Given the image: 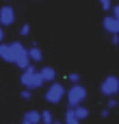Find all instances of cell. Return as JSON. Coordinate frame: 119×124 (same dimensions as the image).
Returning a JSON list of instances; mask_svg holds the SVG:
<instances>
[{
    "label": "cell",
    "mask_w": 119,
    "mask_h": 124,
    "mask_svg": "<svg viewBox=\"0 0 119 124\" xmlns=\"http://www.w3.org/2000/svg\"><path fill=\"white\" fill-rule=\"evenodd\" d=\"M87 89L82 85H73L67 92V102L68 108H76L77 106H81V103L86 100Z\"/></svg>",
    "instance_id": "cell-1"
},
{
    "label": "cell",
    "mask_w": 119,
    "mask_h": 124,
    "mask_svg": "<svg viewBox=\"0 0 119 124\" xmlns=\"http://www.w3.org/2000/svg\"><path fill=\"white\" fill-rule=\"evenodd\" d=\"M20 81L23 86L27 89L31 91V89H37L39 87L44 85V80L39 74V72H35V73H27L23 72L20 77Z\"/></svg>",
    "instance_id": "cell-2"
},
{
    "label": "cell",
    "mask_w": 119,
    "mask_h": 124,
    "mask_svg": "<svg viewBox=\"0 0 119 124\" xmlns=\"http://www.w3.org/2000/svg\"><path fill=\"white\" fill-rule=\"evenodd\" d=\"M64 95H65V88H64V86L60 82H53L49 87V89L46 91L45 95H44V99L49 103L57 104V103H59L63 100Z\"/></svg>",
    "instance_id": "cell-3"
},
{
    "label": "cell",
    "mask_w": 119,
    "mask_h": 124,
    "mask_svg": "<svg viewBox=\"0 0 119 124\" xmlns=\"http://www.w3.org/2000/svg\"><path fill=\"white\" fill-rule=\"evenodd\" d=\"M99 91L105 96H112L119 92V79L116 76H108L99 86Z\"/></svg>",
    "instance_id": "cell-4"
},
{
    "label": "cell",
    "mask_w": 119,
    "mask_h": 124,
    "mask_svg": "<svg viewBox=\"0 0 119 124\" xmlns=\"http://www.w3.org/2000/svg\"><path fill=\"white\" fill-rule=\"evenodd\" d=\"M15 22V11L12 5H4L0 8V26L8 27Z\"/></svg>",
    "instance_id": "cell-5"
},
{
    "label": "cell",
    "mask_w": 119,
    "mask_h": 124,
    "mask_svg": "<svg viewBox=\"0 0 119 124\" xmlns=\"http://www.w3.org/2000/svg\"><path fill=\"white\" fill-rule=\"evenodd\" d=\"M103 28L104 30L111 35L119 34V21L113 15H106L103 19Z\"/></svg>",
    "instance_id": "cell-6"
},
{
    "label": "cell",
    "mask_w": 119,
    "mask_h": 124,
    "mask_svg": "<svg viewBox=\"0 0 119 124\" xmlns=\"http://www.w3.org/2000/svg\"><path fill=\"white\" fill-rule=\"evenodd\" d=\"M0 58L5 60L6 63H14L15 62V54L11 44L0 43Z\"/></svg>",
    "instance_id": "cell-7"
},
{
    "label": "cell",
    "mask_w": 119,
    "mask_h": 124,
    "mask_svg": "<svg viewBox=\"0 0 119 124\" xmlns=\"http://www.w3.org/2000/svg\"><path fill=\"white\" fill-rule=\"evenodd\" d=\"M14 64L16 65L19 69H21V70H26L28 66L30 65V58H29L27 49H24L22 52H20V54H17Z\"/></svg>",
    "instance_id": "cell-8"
},
{
    "label": "cell",
    "mask_w": 119,
    "mask_h": 124,
    "mask_svg": "<svg viewBox=\"0 0 119 124\" xmlns=\"http://www.w3.org/2000/svg\"><path fill=\"white\" fill-rule=\"evenodd\" d=\"M39 74L44 80V82L45 81H53L56 78V70L52 66H43L39 71Z\"/></svg>",
    "instance_id": "cell-9"
},
{
    "label": "cell",
    "mask_w": 119,
    "mask_h": 124,
    "mask_svg": "<svg viewBox=\"0 0 119 124\" xmlns=\"http://www.w3.org/2000/svg\"><path fill=\"white\" fill-rule=\"evenodd\" d=\"M23 119L31 124H38L39 122H42V115L37 110H29L24 114Z\"/></svg>",
    "instance_id": "cell-10"
},
{
    "label": "cell",
    "mask_w": 119,
    "mask_h": 124,
    "mask_svg": "<svg viewBox=\"0 0 119 124\" xmlns=\"http://www.w3.org/2000/svg\"><path fill=\"white\" fill-rule=\"evenodd\" d=\"M28 54L30 60H34L35 63H39L43 59V52L38 46H31L28 50Z\"/></svg>",
    "instance_id": "cell-11"
},
{
    "label": "cell",
    "mask_w": 119,
    "mask_h": 124,
    "mask_svg": "<svg viewBox=\"0 0 119 124\" xmlns=\"http://www.w3.org/2000/svg\"><path fill=\"white\" fill-rule=\"evenodd\" d=\"M74 114H75L76 118L79 121H83V119L88 118L89 116V109L83 107V106H77L76 108H74Z\"/></svg>",
    "instance_id": "cell-12"
},
{
    "label": "cell",
    "mask_w": 119,
    "mask_h": 124,
    "mask_svg": "<svg viewBox=\"0 0 119 124\" xmlns=\"http://www.w3.org/2000/svg\"><path fill=\"white\" fill-rule=\"evenodd\" d=\"M65 124H80V121L76 118L73 108H67V110H66Z\"/></svg>",
    "instance_id": "cell-13"
},
{
    "label": "cell",
    "mask_w": 119,
    "mask_h": 124,
    "mask_svg": "<svg viewBox=\"0 0 119 124\" xmlns=\"http://www.w3.org/2000/svg\"><path fill=\"white\" fill-rule=\"evenodd\" d=\"M42 122L44 124H53V116H52V113L48 110V109H45L42 111Z\"/></svg>",
    "instance_id": "cell-14"
},
{
    "label": "cell",
    "mask_w": 119,
    "mask_h": 124,
    "mask_svg": "<svg viewBox=\"0 0 119 124\" xmlns=\"http://www.w3.org/2000/svg\"><path fill=\"white\" fill-rule=\"evenodd\" d=\"M80 79H81V77H80L79 73H70V74H68V80H70V82H73L74 85L79 84Z\"/></svg>",
    "instance_id": "cell-15"
},
{
    "label": "cell",
    "mask_w": 119,
    "mask_h": 124,
    "mask_svg": "<svg viewBox=\"0 0 119 124\" xmlns=\"http://www.w3.org/2000/svg\"><path fill=\"white\" fill-rule=\"evenodd\" d=\"M101 6H102V9L105 12L110 11L112 8V4L110 0H101Z\"/></svg>",
    "instance_id": "cell-16"
},
{
    "label": "cell",
    "mask_w": 119,
    "mask_h": 124,
    "mask_svg": "<svg viewBox=\"0 0 119 124\" xmlns=\"http://www.w3.org/2000/svg\"><path fill=\"white\" fill-rule=\"evenodd\" d=\"M30 32V26L28 23H24L21 28H20V35L21 36H28Z\"/></svg>",
    "instance_id": "cell-17"
},
{
    "label": "cell",
    "mask_w": 119,
    "mask_h": 124,
    "mask_svg": "<svg viewBox=\"0 0 119 124\" xmlns=\"http://www.w3.org/2000/svg\"><path fill=\"white\" fill-rule=\"evenodd\" d=\"M33 96V94H31V91H29V89H23L21 92V97L22 99H24V100H30Z\"/></svg>",
    "instance_id": "cell-18"
},
{
    "label": "cell",
    "mask_w": 119,
    "mask_h": 124,
    "mask_svg": "<svg viewBox=\"0 0 119 124\" xmlns=\"http://www.w3.org/2000/svg\"><path fill=\"white\" fill-rule=\"evenodd\" d=\"M112 11H113V16L119 21V4H117V5L113 6Z\"/></svg>",
    "instance_id": "cell-19"
},
{
    "label": "cell",
    "mask_w": 119,
    "mask_h": 124,
    "mask_svg": "<svg viewBox=\"0 0 119 124\" xmlns=\"http://www.w3.org/2000/svg\"><path fill=\"white\" fill-rule=\"evenodd\" d=\"M117 104H118L117 100H114V99H109V101H108L109 108H114V107H117Z\"/></svg>",
    "instance_id": "cell-20"
},
{
    "label": "cell",
    "mask_w": 119,
    "mask_h": 124,
    "mask_svg": "<svg viewBox=\"0 0 119 124\" xmlns=\"http://www.w3.org/2000/svg\"><path fill=\"white\" fill-rule=\"evenodd\" d=\"M111 43L113 44V45H119V35H112V37H111Z\"/></svg>",
    "instance_id": "cell-21"
},
{
    "label": "cell",
    "mask_w": 119,
    "mask_h": 124,
    "mask_svg": "<svg viewBox=\"0 0 119 124\" xmlns=\"http://www.w3.org/2000/svg\"><path fill=\"white\" fill-rule=\"evenodd\" d=\"M23 72H27V73H35V72H37V71H36V67H35L34 65L30 64L27 69H26V70L23 71Z\"/></svg>",
    "instance_id": "cell-22"
},
{
    "label": "cell",
    "mask_w": 119,
    "mask_h": 124,
    "mask_svg": "<svg viewBox=\"0 0 119 124\" xmlns=\"http://www.w3.org/2000/svg\"><path fill=\"white\" fill-rule=\"evenodd\" d=\"M109 115H110L109 109H103L102 111H101V116H102L103 118H106V117H109Z\"/></svg>",
    "instance_id": "cell-23"
},
{
    "label": "cell",
    "mask_w": 119,
    "mask_h": 124,
    "mask_svg": "<svg viewBox=\"0 0 119 124\" xmlns=\"http://www.w3.org/2000/svg\"><path fill=\"white\" fill-rule=\"evenodd\" d=\"M4 38H5V31H4V28L0 26V43H2Z\"/></svg>",
    "instance_id": "cell-24"
},
{
    "label": "cell",
    "mask_w": 119,
    "mask_h": 124,
    "mask_svg": "<svg viewBox=\"0 0 119 124\" xmlns=\"http://www.w3.org/2000/svg\"><path fill=\"white\" fill-rule=\"evenodd\" d=\"M21 124H31V123H29V122H27V121H24V119H23Z\"/></svg>",
    "instance_id": "cell-25"
},
{
    "label": "cell",
    "mask_w": 119,
    "mask_h": 124,
    "mask_svg": "<svg viewBox=\"0 0 119 124\" xmlns=\"http://www.w3.org/2000/svg\"><path fill=\"white\" fill-rule=\"evenodd\" d=\"M53 124H63L61 122H59V121H56V122H53Z\"/></svg>",
    "instance_id": "cell-26"
}]
</instances>
